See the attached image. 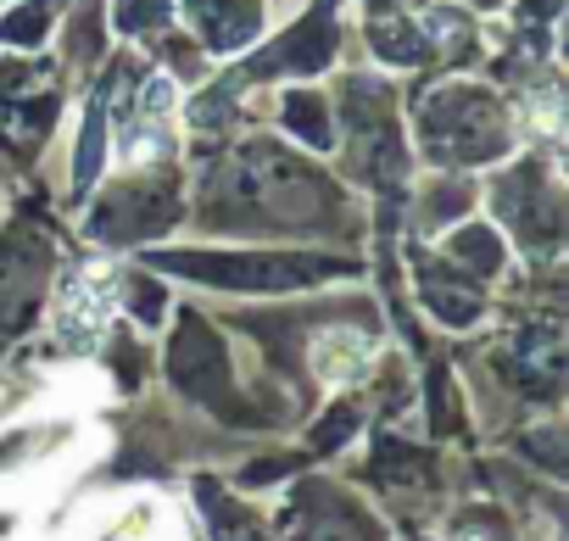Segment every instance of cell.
Returning <instances> with one entry per match:
<instances>
[{"label":"cell","mask_w":569,"mask_h":541,"mask_svg":"<svg viewBox=\"0 0 569 541\" xmlns=\"http://www.w3.org/2000/svg\"><path fill=\"white\" fill-rule=\"evenodd\" d=\"M162 268L207 285H234V291H297L313 285L325 274H336V262H302V257H201V251H179L162 257Z\"/></svg>","instance_id":"obj_1"},{"label":"cell","mask_w":569,"mask_h":541,"mask_svg":"<svg viewBox=\"0 0 569 541\" xmlns=\"http://www.w3.org/2000/svg\"><path fill=\"white\" fill-rule=\"evenodd\" d=\"M502 369L525 397H558V385H563V324H558V313H536L513 335V347L502 352Z\"/></svg>","instance_id":"obj_2"},{"label":"cell","mask_w":569,"mask_h":541,"mask_svg":"<svg viewBox=\"0 0 569 541\" xmlns=\"http://www.w3.org/2000/svg\"><path fill=\"white\" fill-rule=\"evenodd\" d=\"M168 380H173L179 391L201 397V402H212V397H223V391H229L223 341H218L196 313H184V319H179V335H173V347H168Z\"/></svg>","instance_id":"obj_3"},{"label":"cell","mask_w":569,"mask_h":541,"mask_svg":"<svg viewBox=\"0 0 569 541\" xmlns=\"http://www.w3.org/2000/svg\"><path fill=\"white\" fill-rule=\"evenodd\" d=\"M46 274V246L34 240H0V330H18L34 313V285Z\"/></svg>","instance_id":"obj_4"},{"label":"cell","mask_w":569,"mask_h":541,"mask_svg":"<svg viewBox=\"0 0 569 541\" xmlns=\"http://www.w3.org/2000/svg\"><path fill=\"white\" fill-rule=\"evenodd\" d=\"M369 358H375V341H369V335H341V330H336V335H325V341H319L313 369H319L325 380H336V385H341V380H358V374L369 369Z\"/></svg>","instance_id":"obj_5"},{"label":"cell","mask_w":569,"mask_h":541,"mask_svg":"<svg viewBox=\"0 0 569 541\" xmlns=\"http://www.w3.org/2000/svg\"><path fill=\"white\" fill-rule=\"evenodd\" d=\"M375 474H380L386 485H425V480L436 474V463H430V452L402 447L397 435H386V441L375 447Z\"/></svg>","instance_id":"obj_6"},{"label":"cell","mask_w":569,"mask_h":541,"mask_svg":"<svg viewBox=\"0 0 569 541\" xmlns=\"http://www.w3.org/2000/svg\"><path fill=\"white\" fill-rule=\"evenodd\" d=\"M96 330H101V302H96V291L90 285H68V297H62V352H79V347H90L96 341Z\"/></svg>","instance_id":"obj_7"},{"label":"cell","mask_w":569,"mask_h":541,"mask_svg":"<svg viewBox=\"0 0 569 541\" xmlns=\"http://www.w3.org/2000/svg\"><path fill=\"white\" fill-rule=\"evenodd\" d=\"M196 497H201V508H207V519H212V541H262V530L251 524V513H246V508H234L212 480H201V485H196Z\"/></svg>","instance_id":"obj_8"},{"label":"cell","mask_w":569,"mask_h":541,"mask_svg":"<svg viewBox=\"0 0 569 541\" xmlns=\"http://www.w3.org/2000/svg\"><path fill=\"white\" fill-rule=\"evenodd\" d=\"M425 308H430L436 319L458 324V330L480 319V297H475L469 285H452L447 274H425Z\"/></svg>","instance_id":"obj_9"},{"label":"cell","mask_w":569,"mask_h":541,"mask_svg":"<svg viewBox=\"0 0 569 541\" xmlns=\"http://www.w3.org/2000/svg\"><path fill=\"white\" fill-rule=\"evenodd\" d=\"M452 257L469 268V274H491V268L502 262V257H497V234H486V229H463V234L452 240Z\"/></svg>","instance_id":"obj_10"},{"label":"cell","mask_w":569,"mask_h":541,"mask_svg":"<svg viewBox=\"0 0 569 541\" xmlns=\"http://www.w3.org/2000/svg\"><path fill=\"white\" fill-rule=\"evenodd\" d=\"M302 541H369V535H363L358 519H347V513H325V519H313V524L302 530Z\"/></svg>","instance_id":"obj_11"},{"label":"cell","mask_w":569,"mask_h":541,"mask_svg":"<svg viewBox=\"0 0 569 541\" xmlns=\"http://www.w3.org/2000/svg\"><path fill=\"white\" fill-rule=\"evenodd\" d=\"M358 430V408H336L319 430H313V452H330V447H341L347 435Z\"/></svg>","instance_id":"obj_12"},{"label":"cell","mask_w":569,"mask_h":541,"mask_svg":"<svg viewBox=\"0 0 569 541\" xmlns=\"http://www.w3.org/2000/svg\"><path fill=\"white\" fill-rule=\"evenodd\" d=\"M430 413H436V430H441V435L458 430V402H452V380H447V374L430 380Z\"/></svg>","instance_id":"obj_13"},{"label":"cell","mask_w":569,"mask_h":541,"mask_svg":"<svg viewBox=\"0 0 569 541\" xmlns=\"http://www.w3.org/2000/svg\"><path fill=\"white\" fill-rule=\"evenodd\" d=\"M525 452H530V458H541L552 474L563 469V441H558V430H536V435H525Z\"/></svg>","instance_id":"obj_14"},{"label":"cell","mask_w":569,"mask_h":541,"mask_svg":"<svg viewBox=\"0 0 569 541\" xmlns=\"http://www.w3.org/2000/svg\"><path fill=\"white\" fill-rule=\"evenodd\" d=\"M458 541H508V530H502L497 519H480V513H469V519L458 524Z\"/></svg>","instance_id":"obj_15"},{"label":"cell","mask_w":569,"mask_h":541,"mask_svg":"<svg viewBox=\"0 0 569 541\" xmlns=\"http://www.w3.org/2000/svg\"><path fill=\"white\" fill-rule=\"evenodd\" d=\"M129 291H134V313H140L146 324H157V319H162V297H157L146 280H129Z\"/></svg>","instance_id":"obj_16"},{"label":"cell","mask_w":569,"mask_h":541,"mask_svg":"<svg viewBox=\"0 0 569 541\" xmlns=\"http://www.w3.org/2000/svg\"><path fill=\"white\" fill-rule=\"evenodd\" d=\"M284 469H291V458H273V463H251L246 469V485H268L273 474H284Z\"/></svg>","instance_id":"obj_17"}]
</instances>
